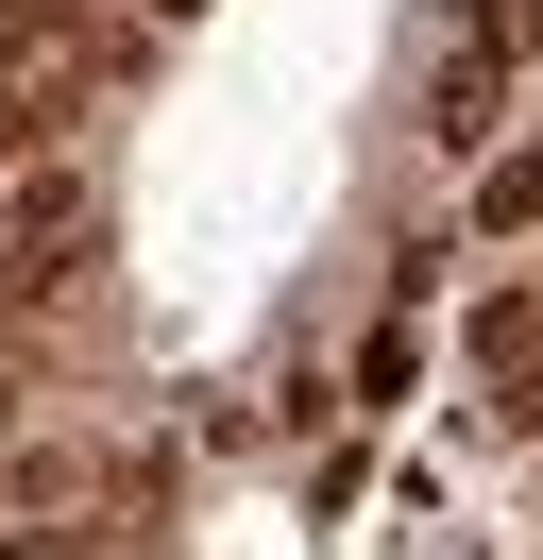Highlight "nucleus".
<instances>
[{"instance_id":"7ed1b4c3","label":"nucleus","mask_w":543,"mask_h":560,"mask_svg":"<svg viewBox=\"0 0 543 560\" xmlns=\"http://www.w3.org/2000/svg\"><path fill=\"white\" fill-rule=\"evenodd\" d=\"M459 357H475V374H493V390H509V408H527V424H543V289H493V306H475V323H459Z\"/></svg>"},{"instance_id":"39448f33","label":"nucleus","mask_w":543,"mask_h":560,"mask_svg":"<svg viewBox=\"0 0 543 560\" xmlns=\"http://www.w3.org/2000/svg\"><path fill=\"white\" fill-rule=\"evenodd\" d=\"M0 492H18V510H85V442H18Z\"/></svg>"},{"instance_id":"0eeeda50","label":"nucleus","mask_w":543,"mask_h":560,"mask_svg":"<svg viewBox=\"0 0 543 560\" xmlns=\"http://www.w3.org/2000/svg\"><path fill=\"white\" fill-rule=\"evenodd\" d=\"M0 560H102V526L85 510H34V526H0Z\"/></svg>"},{"instance_id":"20e7f679","label":"nucleus","mask_w":543,"mask_h":560,"mask_svg":"<svg viewBox=\"0 0 543 560\" xmlns=\"http://www.w3.org/2000/svg\"><path fill=\"white\" fill-rule=\"evenodd\" d=\"M543 221V137L527 153H493V171H475V238H527Z\"/></svg>"},{"instance_id":"6e6552de","label":"nucleus","mask_w":543,"mask_h":560,"mask_svg":"<svg viewBox=\"0 0 543 560\" xmlns=\"http://www.w3.org/2000/svg\"><path fill=\"white\" fill-rule=\"evenodd\" d=\"M170 18H204V0H153V35H170Z\"/></svg>"},{"instance_id":"f257e3e1","label":"nucleus","mask_w":543,"mask_h":560,"mask_svg":"<svg viewBox=\"0 0 543 560\" xmlns=\"http://www.w3.org/2000/svg\"><path fill=\"white\" fill-rule=\"evenodd\" d=\"M527 51H543V0H459V18H441V69H425V137L493 153V103H509Z\"/></svg>"},{"instance_id":"423d86ee","label":"nucleus","mask_w":543,"mask_h":560,"mask_svg":"<svg viewBox=\"0 0 543 560\" xmlns=\"http://www.w3.org/2000/svg\"><path fill=\"white\" fill-rule=\"evenodd\" d=\"M407 374H425V306H391V323H373V340H357V408H391Z\"/></svg>"},{"instance_id":"f03ea898","label":"nucleus","mask_w":543,"mask_h":560,"mask_svg":"<svg viewBox=\"0 0 543 560\" xmlns=\"http://www.w3.org/2000/svg\"><path fill=\"white\" fill-rule=\"evenodd\" d=\"M85 238H102V171L51 137L18 187H0V289H18V306H51V289L85 272Z\"/></svg>"}]
</instances>
